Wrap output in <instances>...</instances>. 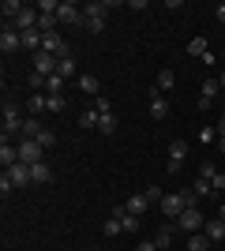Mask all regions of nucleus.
I'll list each match as a JSON object with an SVG mask.
<instances>
[{
  "label": "nucleus",
  "instance_id": "obj_1",
  "mask_svg": "<svg viewBox=\"0 0 225 251\" xmlns=\"http://www.w3.org/2000/svg\"><path fill=\"white\" fill-rule=\"evenodd\" d=\"M158 206H161V214H165V218H173V221H176V218L184 214V210H188V199H184V191H169V195H165V199H161Z\"/></svg>",
  "mask_w": 225,
  "mask_h": 251
},
{
  "label": "nucleus",
  "instance_id": "obj_2",
  "mask_svg": "<svg viewBox=\"0 0 225 251\" xmlns=\"http://www.w3.org/2000/svg\"><path fill=\"white\" fill-rule=\"evenodd\" d=\"M176 229H180V232H188V236H192V232L206 229V218H203V214H199V206H192V210H184L180 218H176Z\"/></svg>",
  "mask_w": 225,
  "mask_h": 251
},
{
  "label": "nucleus",
  "instance_id": "obj_3",
  "mask_svg": "<svg viewBox=\"0 0 225 251\" xmlns=\"http://www.w3.org/2000/svg\"><path fill=\"white\" fill-rule=\"evenodd\" d=\"M56 19L64 23V26H83L86 15H83V8H79V4H72V0H60V11H56Z\"/></svg>",
  "mask_w": 225,
  "mask_h": 251
},
{
  "label": "nucleus",
  "instance_id": "obj_4",
  "mask_svg": "<svg viewBox=\"0 0 225 251\" xmlns=\"http://www.w3.org/2000/svg\"><path fill=\"white\" fill-rule=\"evenodd\" d=\"M23 124H26V116L19 113V105H15V101H4V135L23 131Z\"/></svg>",
  "mask_w": 225,
  "mask_h": 251
},
{
  "label": "nucleus",
  "instance_id": "obj_5",
  "mask_svg": "<svg viewBox=\"0 0 225 251\" xmlns=\"http://www.w3.org/2000/svg\"><path fill=\"white\" fill-rule=\"evenodd\" d=\"M42 154H45L42 143H34V139H23V143H19V161H26V165H38Z\"/></svg>",
  "mask_w": 225,
  "mask_h": 251
},
{
  "label": "nucleus",
  "instance_id": "obj_6",
  "mask_svg": "<svg viewBox=\"0 0 225 251\" xmlns=\"http://www.w3.org/2000/svg\"><path fill=\"white\" fill-rule=\"evenodd\" d=\"M4 173H8V180L15 184V191H19V188H26V184H34L30 165H26V161H19V165H11V169H4Z\"/></svg>",
  "mask_w": 225,
  "mask_h": 251
},
{
  "label": "nucleus",
  "instance_id": "obj_7",
  "mask_svg": "<svg viewBox=\"0 0 225 251\" xmlns=\"http://www.w3.org/2000/svg\"><path fill=\"white\" fill-rule=\"evenodd\" d=\"M184 157H188V143H184V139H173L169 143V173H180Z\"/></svg>",
  "mask_w": 225,
  "mask_h": 251
},
{
  "label": "nucleus",
  "instance_id": "obj_8",
  "mask_svg": "<svg viewBox=\"0 0 225 251\" xmlns=\"http://www.w3.org/2000/svg\"><path fill=\"white\" fill-rule=\"evenodd\" d=\"M150 116H154V120H165V116H169V101H165V94H161L158 86L150 90Z\"/></svg>",
  "mask_w": 225,
  "mask_h": 251
},
{
  "label": "nucleus",
  "instance_id": "obj_9",
  "mask_svg": "<svg viewBox=\"0 0 225 251\" xmlns=\"http://www.w3.org/2000/svg\"><path fill=\"white\" fill-rule=\"evenodd\" d=\"M0 49H4V52H19L23 49V34L15 30V26H4V34H0Z\"/></svg>",
  "mask_w": 225,
  "mask_h": 251
},
{
  "label": "nucleus",
  "instance_id": "obj_10",
  "mask_svg": "<svg viewBox=\"0 0 225 251\" xmlns=\"http://www.w3.org/2000/svg\"><path fill=\"white\" fill-rule=\"evenodd\" d=\"M26 113L42 120V116L49 113V94H45V90H34V98H30V101H26Z\"/></svg>",
  "mask_w": 225,
  "mask_h": 251
},
{
  "label": "nucleus",
  "instance_id": "obj_11",
  "mask_svg": "<svg viewBox=\"0 0 225 251\" xmlns=\"http://www.w3.org/2000/svg\"><path fill=\"white\" fill-rule=\"evenodd\" d=\"M218 90H222V83H218V79H206V83H203V94H199V109H210L214 98H218Z\"/></svg>",
  "mask_w": 225,
  "mask_h": 251
},
{
  "label": "nucleus",
  "instance_id": "obj_12",
  "mask_svg": "<svg viewBox=\"0 0 225 251\" xmlns=\"http://www.w3.org/2000/svg\"><path fill=\"white\" fill-rule=\"evenodd\" d=\"M0 161H4V169L19 165V147H11V143H8V135L0 139Z\"/></svg>",
  "mask_w": 225,
  "mask_h": 251
},
{
  "label": "nucleus",
  "instance_id": "obj_13",
  "mask_svg": "<svg viewBox=\"0 0 225 251\" xmlns=\"http://www.w3.org/2000/svg\"><path fill=\"white\" fill-rule=\"evenodd\" d=\"M124 210H128L131 218H143V214H147V210H150V202H147V195H143V191H139V195H131V199L124 202Z\"/></svg>",
  "mask_w": 225,
  "mask_h": 251
},
{
  "label": "nucleus",
  "instance_id": "obj_14",
  "mask_svg": "<svg viewBox=\"0 0 225 251\" xmlns=\"http://www.w3.org/2000/svg\"><path fill=\"white\" fill-rule=\"evenodd\" d=\"M30 176H34V184H53L56 173L45 165V161H38V165H30Z\"/></svg>",
  "mask_w": 225,
  "mask_h": 251
},
{
  "label": "nucleus",
  "instance_id": "obj_15",
  "mask_svg": "<svg viewBox=\"0 0 225 251\" xmlns=\"http://www.w3.org/2000/svg\"><path fill=\"white\" fill-rule=\"evenodd\" d=\"M206 240H210V244H222L225 240V221L222 218H214V221H206Z\"/></svg>",
  "mask_w": 225,
  "mask_h": 251
},
{
  "label": "nucleus",
  "instance_id": "obj_16",
  "mask_svg": "<svg viewBox=\"0 0 225 251\" xmlns=\"http://www.w3.org/2000/svg\"><path fill=\"white\" fill-rule=\"evenodd\" d=\"M42 131H45L42 120H38V116H26V124H23L19 135H23V139H34V143H38V135H42Z\"/></svg>",
  "mask_w": 225,
  "mask_h": 251
},
{
  "label": "nucleus",
  "instance_id": "obj_17",
  "mask_svg": "<svg viewBox=\"0 0 225 251\" xmlns=\"http://www.w3.org/2000/svg\"><path fill=\"white\" fill-rule=\"evenodd\" d=\"M173 236H176V225H161V229L154 232V244H158V248L165 251V248L173 244Z\"/></svg>",
  "mask_w": 225,
  "mask_h": 251
},
{
  "label": "nucleus",
  "instance_id": "obj_18",
  "mask_svg": "<svg viewBox=\"0 0 225 251\" xmlns=\"http://www.w3.org/2000/svg\"><path fill=\"white\" fill-rule=\"evenodd\" d=\"M98 131H101V135H113V131H117V116L113 113H98Z\"/></svg>",
  "mask_w": 225,
  "mask_h": 251
},
{
  "label": "nucleus",
  "instance_id": "obj_19",
  "mask_svg": "<svg viewBox=\"0 0 225 251\" xmlns=\"http://www.w3.org/2000/svg\"><path fill=\"white\" fill-rule=\"evenodd\" d=\"M79 90H83V94H98V90H101V79H98V75H79Z\"/></svg>",
  "mask_w": 225,
  "mask_h": 251
},
{
  "label": "nucleus",
  "instance_id": "obj_20",
  "mask_svg": "<svg viewBox=\"0 0 225 251\" xmlns=\"http://www.w3.org/2000/svg\"><path fill=\"white\" fill-rule=\"evenodd\" d=\"M23 8H26L23 0H4V4H0V11H4V23H11V19H15V15H19Z\"/></svg>",
  "mask_w": 225,
  "mask_h": 251
},
{
  "label": "nucleus",
  "instance_id": "obj_21",
  "mask_svg": "<svg viewBox=\"0 0 225 251\" xmlns=\"http://www.w3.org/2000/svg\"><path fill=\"white\" fill-rule=\"evenodd\" d=\"M188 251H210L206 232H192V236H188Z\"/></svg>",
  "mask_w": 225,
  "mask_h": 251
},
{
  "label": "nucleus",
  "instance_id": "obj_22",
  "mask_svg": "<svg viewBox=\"0 0 225 251\" xmlns=\"http://www.w3.org/2000/svg\"><path fill=\"white\" fill-rule=\"evenodd\" d=\"M206 52H210L206 49V38H192V42H188V56H199V60H203Z\"/></svg>",
  "mask_w": 225,
  "mask_h": 251
},
{
  "label": "nucleus",
  "instance_id": "obj_23",
  "mask_svg": "<svg viewBox=\"0 0 225 251\" xmlns=\"http://www.w3.org/2000/svg\"><path fill=\"white\" fill-rule=\"evenodd\" d=\"M124 218H128V214H124ZM124 218H117V214H113V218L105 221V236H120V232H124Z\"/></svg>",
  "mask_w": 225,
  "mask_h": 251
},
{
  "label": "nucleus",
  "instance_id": "obj_24",
  "mask_svg": "<svg viewBox=\"0 0 225 251\" xmlns=\"http://www.w3.org/2000/svg\"><path fill=\"white\" fill-rule=\"evenodd\" d=\"M45 94H64V75H49L45 79Z\"/></svg>",
  "mask_w": 225,
  "mask_h": 251
},
{
  "label": "nucleus",
  "instance_id": "obj_25",
  "mask_svg": "<svg viewBox=\"0 0 225 251\" xmlns=\"http://www.w3.org/2000/svg\"><path fill=\"white\" fill-rule=\"evenodd\" d=\"M173 86H176V75H173L169 68H165V72H158V90H161V94H165V90H173Z\"/></svg>",
  "mask_w": 225,
  "mask_h": 251
},
{
  "label": "nucleus",
  "instance_id": "obj_26",
  "mask_svg": "<svg viewBox=\"0 0 225 251\" xmlns=\"http://www.w3.org/2000/svg\"><path fill=\"white\" fill-rule=\"evenodd\" d=\"M56 75H64V79H72V75H75V56H64V60L56 64Z\"/></svg>",
  "mask_w": 225,
  "mask_h": 251
},
{
  "label": "nucleus",
  "instance_id": "obj_27",
  "mask_svg": "<svg viewBox=\"0 0 225 251\" xmlns=\"http://www.w3.org/2000/svg\"><path fill=\"white\" fill-rule=\"evenodd\" d=\"M68 109V98L64 94H49V113H64Z\"/></svg>",
  "mask_w": 225,
  "mask_h": 251
},
{
  "label": "nucleus",
  "instance_id": "obj_28",
  "mask_svg": "<svg viewBox=\"0 0 225 251\" xmlns=\"http://www.w3.org/2000/svg\"><path fill=\"white\" fill-rule=\"evenodd\" d=\"M79 127H98V109H86V113H79Z\"/></svg>",
  "mask_w": 225,
  "mask_h": 251
},
{
  "label": "nucleus",
  "instance_id": "obj_29",
  "mask_svg": "<svg viewBox=\"0 0 225 251\" xmlns=\"http://www.w3.org/2000/svg\"><path fill=\"white\" fill-rule=\"evenodd\" d=\"M192 191H195V195H199V199H203V195H210V191H214V188H210V180H203V176H199V180H195V184H192Z\"/></svg>",
  "mask_w": 225,
  "mask_h": 251
},
{
  "label": "nucleus",
  "instance_id": "obj_30",
  "mask_svg": "<svg viewBox=\"0 0 225 251\" xmlns=\"http://www.w3.org/2000/svg\"><path fill=\"white\" fill-rule=\"evenodd\" d=\"M38 143H42L45 150H49V147H56V131H49V127H45L42 135H38Z\"/></svg>",
  "mask_w": 225,
  "mask_h": 251
},
{
  "label": "nucleus",
  "instance_id": "obj_31",
  "mask_svg": "<svg viewBox=\"0 0 225 251\" xmlns=\"http://www.w3.org/2000/svg\"><path fill=\"white\" fill-rule=\"evenodd\" d=\"M143 195H147V202H150V206H154V202H161V199H165V195H161L158 188H147V191H143Z\"/></svg>",
  "mask_w": 225,
  "mask_h": 251
},
{
  "label": "nucleus",
  "instance_id": "obj_32",
  "mask_svg": "<svg viewBox=\"0 0 225 251\" xmlns=\"http://www.w3.org/2000/svg\"><path fill=\"white\" fill-rule=\"evenodd\" d=\"M214 173H218V169L210 165V161H203V169H199V176H203V180H214Z\"/></svg>",
  "mask_w": 225,
  "mask_h": 251
},
{
  "label": "nucleus",
  "instance_id": "obj_33",
  "mask_svg": "<svg viewBox=\"0 0 225 251\" xmlns=\"http://www.w3.org/2000/svg\"><path fill=\"white\" fill-rule=\"evenodd\" d=\"M124 232H139V218H131V214H128V218H124Z\"/></svg>",
  "mask_w": 225,
  "mask_h": 251
},
{
  "label": "nucleus",
  "instance_id": "obj_34",
  "mask_svg": "<svg viewBox=\"0 0 225 251\" xmlns=\"http://www.w3.org/2000/svg\"><path fill=\"white\" fill-rule=\"evenodd\" d=\"M135 251H158V244H154V240H139V244H135Z\"/></svg>",
  "mask_w": 225,
  "mask_h": 251
},
{
  "label": "nucleus",
  "instance_id": "obj_35",
  "mask_svg": "<svg viewBox=\"0 0 225 251\" xmlns=\"http://www.w3.org/2000/svg\"><path fill=\"white\" fill-rule=\"evenodd\" d=\"M98 113H113V101H109V98H98Z\"/></svg>",
  "mask_w": 225,
  "mask_h": 251
},
{
  "label": "nucleus",
  "instance_id": "obj_36",
  "mask_svg": "<svg viewBox=\"0 0 225 251\" xmlns=\"http://www.w3.org/2000/svg\"><path fill=\"white\" fill-rule=\"evenodd\" d=\"M214 131H218V127H203V131H199V139H203V143H214Z\"/></svg>",
  "mask_w": 225,
  "mask_h": 251
},
{
  "label": "nucleus",
  "instance_id": "obj_37",
  "mask_svg": "<svg viewBox=\"0 0 225 251\" xmlns=\"http://www.w3.org/2000/svg\"><path fill=\"white\" fill-rule=\"evenodd\" d=\"M218 23H225V0L218 4Z\"/></svg>",
  "mask_w": 225,
  "mask_h": 251
},
{
  "label": "nucleus",
  "instance_id": "obj_38",
  "mask_svg": "<svg viewBox=\"0 0 225 251\" xmlns=\"http://www.w3.org/2000/svg\"><path fill=\"white\" fill-rule=\"evenodd\" d=\"M218 135H225V109H222V120H218Z\"/></svg>",
  "mask_w": 225,
  "mask_h": 251
},
{
  "label": "nucleus",
  "instance_id": "obj_39",
  "mask_svg": "<svg viewBox=\"0 0 225 251\" xmlns=\"http://www.w3.org/2000/svg\"><path fill=\"white\" fill-rule=\"evenodd\" d=\"M218 150H222V154H225V135H222V139H218Z\"/></svg>",
  "mask_w": 225,
  "mask_h": 251
},
{
  "label": "nucleus",
  "instance_id": "obj_40",
  "mask_svg": "<svg viewBox=\"0 0 225 251\" xmlns=\"http://www.w3.org/2000/svg\"><path fill=\"white\" fill-rule=\"evenodd\" d=\"M218 83H222V90H225V72H222V75H218Z\"/></svg>",
  "mask_w": 225,
  "mask_h": 251
},
{
  "label": "nucleus",
  "instance_id": "obj_41",
  "mask_svg": "<svg viewBox=\"0 0 225 251\" xmlns=\"http://www.w3.org/2000/svg\"><path fill=\"white\" fill-rule=\"evenodd\" d=\"M218 218H222V221H225V206H222V210H218Z\"/></svg>",
  "mask_w": 225,
  "mask_h": 251
},
{
  "label": "nucleus",
  "instance_id": "obj_42",
  "mask_svg": "<svg viewBox=\"0 0 225 251\" xmlns=\"http://www.w3.org/2000/svg\"><path fill=\"white\" fill-rule=\"evenodd\" d=\"M79 251H86V248H79Z\"/></svg>",
  "mask_w": 225,
  "mask_h": 251
}]
</instances>
